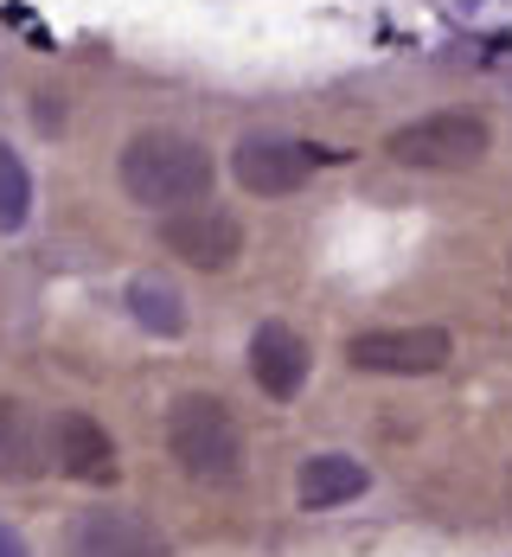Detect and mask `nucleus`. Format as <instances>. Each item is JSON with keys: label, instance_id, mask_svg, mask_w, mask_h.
<instances>
[{"label": "nucleus", "instance_id": "1", "mask_svg": "<svg viewBox=\"0 0 512 557\" xmlns=\"http://www.w3.org/2000/svg\"><path fill=\"white\" fill-rule=\"evenodd\" d=\"M115 180L135 206L148 212H186V206H205L212 186H218V161L199 135L186 128H141L122 141L115 154Z\"/></svg>", "mask_w": 512, "mask_h": 557}, {"label": "nucleus", "instance_id": "2", "mask_svg": "<svg viewBox=\"0 0 512 557\" xmlns=\"http://www.w3.org/2000/svg\"><path fill=\"white\" fill-rule=\"evenodd\" d=\"M167 455L192 487H212V494L243 487V474H250L243 430H237L230 404L212 391H179L167 404Z\"/></svg>", "mask_w": 512, "mask_h": 557}, {"label": "nucleus", "instance_id": "3", "mask_svg": "<svg viewBox=\"0 0 512 557\" xmlns=\"http://www.w3.org/2000/svg\"><path fill=\"white\" fill-rule=\"evenodd\" d=\"M385 154L416 173H461V168H480L494 154V128H487V115H474V110H429V115L398 122L385 135Z\"/></svg>", "mask_w": 512, "mask_h": 557}, {"label": "nucleus", "instance_id": "4", "mask_svg": "<svg viewBox=\"0 0 512 557\" xmlns=\"http://www.w3.org/2000/svg\"><path fill=\"white\" fill-rule=\"evenodd\" d=\"M455 359L449 327H365L346 339V366L365 379H436Z\"/></svg>", "mask_w": 512, "mask_h": 557}, {"label": "nucleus", "instance_id": "5", "mask_svg": "<svg viewBox=\"0 0 512 557\" xmlns=\"http://www.w3.org/2000/svg\"><path fill=\"white\" fill-rule=\"evenodd\" d=\"M327 161H340V154H327V148H314V141H295V135H243V141L230 148L237 186L257 193V199H288V193H301Z\"/></svg>", "mask_w": 512, "mask_h": 557}, {"label": "nucleus", "instance_id": "6", "mask_svg": "<svg viewBox=\"0 0 512 557\" xmlns=\"http://www.w3.org/2000/svg\"><path fill=\"white\" fill-rule=\"evenodd\" d=\"M161 250L179 257L186 270H205V276H225L243 257V224L230 219L225 206H186L161 219Z\"/></svg>", "mask_w": 512, "mask_h": 557}, {"label": "nucleus", "instance_id": "7", "mask_svg": "<svg viewBox=\"0 0 512 557\" xmlns=\"http://www.w3.org/2000/svg\"><path fill=\"white\" fill-rule=\"evenodd\" d=\"M64 557H167V539L128 506H90L71 519Z\"/></svg>", "mask_w": 512, "mask_h": 557}, {"label": "nucleus", "instance_id": "8", "mask_svg": "<svg viewBox=\"0 0 512 557\" xmlns=\"http://www.w3.org/2000/svg\"><path fill=\"white\" fill-rule=\"evenodd\" d=\"M52 461H58L64 481H84V487H110L115 474H122L115 436H110V423H103L97 410H64V417H58Z\"/></svg>", "mask_w": 512, "mask_h": 557}, {"label": "nucleus", "instance_id": "9", "mask_svg": "<svg viewBox=\"0 0 512 557\" xmlns=\"http://www.w3.org/2000/svg\"><path fill=\"white\" fill-rule=\"evenodd\" d=\"M308 366H314V352H308V339L295 334L288 321H263L250 334V379H257V391L270 404H295L301 385H308Z\"/></svg>", "mask_w": 512, "mask_h": 557}, {"label": "nucleus", "instance_id": "10", "mask_svg": "<svg viewBox=\"0 0 512 557\" xmlns=\"http://www.w3.org/2000/svg\"><path fill=\"white\" fill-rule=\"evenodd\" d=\"M365 487H372V468L359 455H308L295 468V500L308 512H334V506L359 500Z\"/></svg>", "mask_w": 512, "mask_h": 557}, {"label": "nucleus", "instance_id": "11", "mask_svg": "<svg viewBox=\"0 0 512 557\" xmlns=\"http://www.w3.org/2000/svg\"><path fill=\"white\" fill-rule=\"evenodd\" d=\"M0 474H7V481H39V474H46L39 417H33V404H20V397H0Z\"/></svg>", "mask_w": 512, "mask_h": 557}, {"label": "nucleus", "instance_id": "12", "mask_svg": "<svg viewBox=\"0 0 512 557\" xmlns=\"http://www.w3.org/2000/svg\"><path fill=\"white\" fill-rule=\"evenodd\" d=\"M128 314H135L141 334H154V339L186 334V295H179L167 276H135L128 282Z\"/></svg>", "mask_w": 512, "mask_h": 557}, {"label": "nucleus", "instance_id": "13", "mask_svg": "<svg viewBox=\"0 0 512 557\" xmlns=\"http://www.w3.org/2000/svg\"><path fill=\"white\" fill-rule=\"evenodd\" d=\"M26 219H33V173L0 141V231H20Z\"/></svg>", "mask_w": 512, "mask_h": 557}, {"label": "nucleus", "instance_id": "14", "mask_svg": "<svg viewBox=\"0 0 512 557\" xmlns=\"http://www.w3.org/2000/svg\"><path fill=\"white\" fill-rule=\"evenodd\" d=\"M0 557H26V545H20V539H13L7 525H0Z\"/></svg>", "mask_w": 512, "mask_h": 557}, {"label": "nucleus", "instance_id": "15", "mask_svg": "<svg viewBox=\"0 0 512 557\" xmlns=\"http://www.w3.org/2000/svg\"><path fill=\"white\" fill-rule=\"evenodd\" d=\"M507 270H512V257H507Z\"/></svg>", "mask_w": 512, "mask_h": 557}]
</instances>
